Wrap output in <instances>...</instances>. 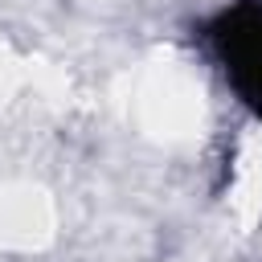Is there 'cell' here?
<instances>
[{
	"label": "cell",
	"instance_id": "1",
	"mask_svg": "<svg viewBox=\"0 0 262 262\" xmlns=\"http://www.w3.org/2000/svg\"><path fill=\"white\" fill-rule=\"evenodd\" d=\"M205 37L237 98L262 119V0H233L205 25Z\"/></svg>",
	"mask_w": 262,
	"mask_h": 262
}]
</instances>
